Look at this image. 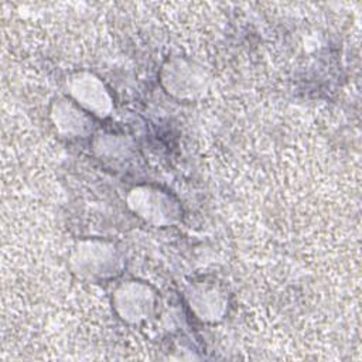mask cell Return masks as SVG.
I'll list each match as a JSON object with an SVG mask.
<instances>
[{
  "instance_id": "obj_1",
  "label": "cell",
  "mask_w": 362,
  "mask_h": 362,
  "mask_svg": "<svg viewBox=\"0 0 362 362\" xmlns=\"http://www.w3.org/2000/svg\"><path fill=\"white\" fill-rule=\"evenodd\" d=\"M72 93L75 95L78 102L88 109L93 112L106 110V105L109 102L106 99V93L102 89V85L96 79H90V76L75 79Z\"/></svg>"
}]
</instances>
